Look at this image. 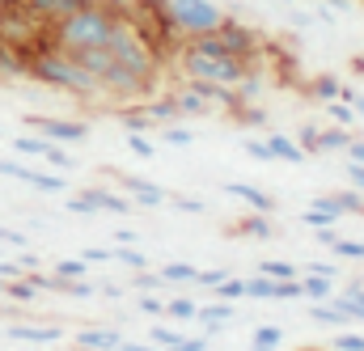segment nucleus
<instances>
[{
    "label": "nucleus",
    "mask_w": 364,
    "mask_h": 351,
    "mask_svg": "<svg viewBox=\"0 0 364 351\" xmlns=\"http://www.w3.org/2000/svg\"><path fill=\"white\" fill-rule=\"evenodd\" d=\"M30 81H38V85H47V89H60V93H73V97H81V102H97V97H102L97 77H90L68 51H60V47L51 43V34H47V43L30 55Z\"/></svg>",
    "instance_id": "1"
},
{
    "label": "nucleus",
    "mask_w": 364,
    "mask_h": 351,
    "mask_svg": "<svg viewBox=\"0 0 364 351\" xmlns=\"http://www.w3.org/2000/svg\"><path fill=\"white\" fill-rule=\"evenodd\" d=\"M123 17L119 13H110L106 4H81L77 13H68L64 21H55L51 26V43L60 47V51H68V55H77V51H93V47H106L110 43V34H114V26H119Z\"/></svg>",
    "instance_id": "2"
},
{
    "label": "nucleus",
    "mask_w": 364,
    "mask_h": 351,
    "mask_svg": "<svg viewBox=\"0 0 364 351\" xmlns=\"http://www.w3.org/2000/svg\"><path fill=\"white\" fill-rule=\"evenodd\" d=\"M178 68L186 81H208V85H225V89H237L246 81L250 64L246 60H233V55H208V51H195V47H178Z\"/></svg>",
    "instance_id": "3"
},
{
    "label": "nucleus",
    "mask_w": 364,
    "mask_h": 351,
    "mask_svg": "<svg viewBox=\"0 0 364 351\" xmlns=\"http://www.w3.org/2000/svg\"><path fill=\"white\" fill-rule=\"evenodd\" d=\"M106 51H110V60H114L119 68H127L132 77H140V81H149V85H157V81H161V68H166V64L144 47V38L132 30V21H127V17L114 26V34H110Z\"/></svg>",
    "instance_id": "4"
},
{
    "label": "nucleus",
    "mask_w": 364,
    "mask_h": 351,
    "mask_svg": "<svg viewBox=\"0 0 364 351\" xmlns=\"http://www.w3.org/2000/svg\"><path fill=\"white\" fill-rule=\"evenodd\" d=\"M161 13L178 38H199L225 21V9L216 0H161Z\"/></svg>",
    "instance_id": "5"
},
{
    "label": "nucleus",
    "mask_w": 364,
    "mask_h": 351,
    "mask_svg": "<svg viewBox=\"0 0 364 351\" xmlns=\"http://www.w3.org/2000/svg\"><path fill=\"white\" fill-rule=\"evenodd\" d=\"M26 123L34 127V136H43V140H51V144H60V148H68V144H85V140H90V123H81V119H55V114H30Z\"/></svg>",
    "instance_id": "6"
},
{
    "label": "nucleus",
    "mask_w": 364,
    "mask_h": 351,
    "mask_svg": "<svg viewBox=\"0 0 364 351\" xmlns=\"http://www.w3.org/2000/svg\"><path fill=\"white\" fill-rule=\"evenodd\" d=\"M0 178L26 182V186H34V190H43V195H64V190H68V182H64V174H51V170H34V166L9 161V157H0Z\"/></svg>",
    "instance_id": "7"
},
{
    "label": "nucleus",
    "mask_w": 364,
    "mask_h": 351,
    "mask_svg": "<svg viewBox=\"0 0 364 351\" xmlns=\"http://www.w3.org/2000/svg\"><path fill=\"white\" fill-rule=\"evenodd\" d=\"M4 339L34 343V347H51V343L64 339V326H55V322H9L4 326Z\"/></svg>",
    "instance_id": "8"
},
{
    "label": "nucleus",
    "mask_w": 364,
    "mask_h": 351,
    "mask_svg": "<svg viewBox=\"0 0 364 351\" xmlns=\"http://www.w3.org/2000/svg\"><path fill=\"white\" fill-rule=\"evenodd\" d=\"M195 322L203 326V335H208V339H216L229 322H237V305H233V301H216V296H212L208 305H199Z\"/></svg>",
    "instance_id": "9"
},
{
    "label": "nucleus",
    "mask_w": 364,
    "mask_h": 351,
    "mask_svg": "<svg viewBox=\"0 0 364 351\" xmlns=\"http://www.w3.org/2000/svg\"><path fill=\"white\" fill-rule=\"evenodd\" d=\"M119 182H123L127 199H132V203H140V207H166V203H170V190H166V186H157V182H149V178L123 174Z\"/></svg>",
    "instance_id": "10"
},
{
    "label": "nucleus",
    "mask_w": 364,
    "mask_h": 351,
    "mask_svg": "<svg viewBox=\"0 0 364 351\" xmlns=\"http://www.w3.org/2000/svg\"><path fill=\"white\" fill-rule=\"evenodd\" d=\"M73 343L81 351H119L123 347V330L119 326H81L73 335Z\"/></svg>",
    "instance_id": "11"
},
{
    "label": "nucleus",
    "mask_w": 364,
    "mask_h": 351,
    "mask_svg": "<svg viewBox=\"0 0 364 351\" xmlns=\"http://www.w3.org/2000/svg\"><path fill=\"white\" fill-rule=\"evenodd\" d=\"M225 195H229V199H242V203H246L250 212H259V216H275V207H279L272 195L259 190L255 182H225Z\"/></svg>",
    "instance_id": "12"
},
{
    "label": "nucleus",
    "mask_w": 364,
    "mask_h": 351,
    "mask_svg": "<svg viewBox=\"0 0 364 351\" xmlns=\"http://www.w3.org/2000/svg\"><path fill=\"white\" fill-rule=\"evenodd\" d=\"M314 207H326L335 216H364V195L352 186V190H331V195H318Z\"/></svg>",
    "instance_id": "13"
},
{
    "label": "nucleus",
    "mask_w": 364,
    "mask_h": 351,
    "mask_svg": "<svg viewBox=\"0 0 364 351\" xmlns=\"http://www.w3.org/2000/svg\"><path fill=\"white\" fill-rule=\"evenodd\" d=\"M267 148H272L275 161H288V166H305V161H309L305 148H301L288 131H267Z\"/></svg>",
    "instance_id": "14"
},
{
    "label": "nucleus",
    "mask_w": 364,
    "mask_h": 351,
    "mask_svg": "<svg viewBox=\"0 0 364 351\" xmlns=\"http://www.w3.org/2000/svg\"><path fill=\"white\" fill-rule=\"evenodd\" d=\"M229 237H255V242H272V237H275V225H272V216H259V212H250V216H242V220L229 229Z\"/></svg>",
    "instance_id": "15"
},
{
    "label": "nucleus",
    "mask_w": 364,
    "mask_h": 351,
    "mask_svg": "<svg viewBox=\"0 0 364 351\" xmlns=\"http://www.w3.org/2000/svg\"><path fill=\"white\" fill-rule=\"evenodd\" d=\"M144 110H149V119H153L157 127H170V123H178V119H182L174 93H153V97L144 102Z\"/></svg>",
    "instance_id": "16"
},
{
    "label": "nucleus",
    "mask_w": 364,
    "mask_h": 351,
    "mask_svg": "<svg viewBox=\"0 0 364 351\" xmlns=\"http://www.w3.org/2000/svg\"><path fill=\"white\" fill-rule=\"evenodd\" d=\"M309 318H314L318 326H331V330H348V326H356L335 301H314V305H309Z\"/></svg>",
    "instance_id": "17"
},
{
    "label": "nucleus",
    "mask_w": 364,
    "mask_h": 351,
    "mask_svg": "<svg viewBox=\"0 0 364 351\" xmlns=\"http://www.w3.org/2000/svg\"><path fill=\"white\" fill-rule=\"evenodd\" d=\"M85 195L93 199L97 212H110V216H127V212H132V199H127V195H114V190H106V186H90Z\"/></svg>",
    "instance_id": "18"
},
{
    "label": "nucleus",
    "mask_w": 364,
    "mask_h": 351,
    "mask_svg": "<svg viewBox=\"0 0 364 351\" xmlns=\"http://www.w3.org/2000/svg\"><path fill=\"white\" fill-rule=\"evenodd\" d=\"M174 102H178L182 119H203V114H212V106L195 93V85H186V81H182V89H174Z\"/></svg>",
    "instance_id": "19"
},
{
    "label": "nucleus",
    "mask_w": 364,
    "mask_h": 351,
    "mask_svg": "<svg viewBox=\"0 0 364 351\" xmlns=\"http://www.w3.org/2000/svg\"><path fill=\"white\" fill-rule=\"evenodd\" d=\"M119 123H123V131H140V136H149V131H157V123L149 119V110H144V102H140V106H119Z\"/></svg>",
    "instance_id": "20"
},
{
    "label": "nucleus",
    "mask_w": 364,
    "mask_h": 351,
    "mask_svg": "<svg viewBox=\"0 0 364 351\" xmlns=\"http://www.w3.org/2000/svg\"><path fill=\"white\" fill-rule=\"evenodd\" d=\"M339 89H343V81H339V77H331V72H322V77L305 81V93H309L314 102H335V97H339Z\"/></svg>",
    "instance_id": "21"
},
{
    "label": "nucleus",
    "mask_w": 364,
    "mask_h": 351,
    "mask_svg": "<svg viewBox=\"0 0 364 351\" xmlns=\"http://www.w3.org/2000/svg\"><path fill=\"white\" fill-rule=\"evenodd\" d=\"M352 136H356L352 127H335V123H331V127H322V140H318V153H343V148L352 144Z\"/></svg>",
    "instance_id": "22"
},
{
    "label": "nucleus",
    "mask_w": 364,
    "mask_h": 351,
    "mask_svg": "<svg viewBox=\"0 0 364 351\" xmlns=\"http://www.w3.org/2000/svg\"><path fill=\"white\" fill-rule=\"evenodd\" d=\"M279 343H284V326H275V322L255 326V335H250V351H275Z\"/></svg>",
    "instance_id": "23"
},
{
    "label": "nucleus",
    "mask_w": 364,
    "mask_h": 351,
    "mask_svg": "<svg viewBox=\"0 0 364 351\" xmlns=\"http://www.w3.org/2000/svg\"><path fill=\"white\" fill-rule=\"evenodd\" d=\"M51 148H55V144L43 140V136H13V153H21V157H38V161H47Z\"/></svg>",
    "instance_id": "24"
},
{
    "label": "nucleus",
    "mask_w": 364,
    "mask_h": 351,
    "mask_svg": "<svg viewBox=\"0 0 364 351\" xmlns=\"http://www.w3.org/2000/svg\"><path fill=\"white\" fill-rule=\"evenodd\" d=\"M301 296H305V301H331V296H335V279L301 275Z\"/></svg>",
    "instance_id": "25"
},
{
    "label": "nucleus",
    "mask_w": 364,
    "mask_h": 351,
    "mask_svg": "<svg viewBox=\"0 0 364 351\" xmlns=\"http://www.w3.org/2000/svg\"><path fill=\"white\" fill-rule=\"evenodd\" d=\"M195 313H199V301H191V296H166V318L170 322H195Z\"/></svg>",
    "instance_id": "26"
},
{
    "label": "nucleus",
    "mask_w": 364,
    "mask_h": 351,
    "mask_svg": "<svg viewBox=\"0 0 364 351\" xmlns=\"http://www.w3.org/2000/svg\"><path fill=\"white\" fill-rule=\"evenodd\" d=\"M259 275H267V279H279V284H288V279H301V266L284 263V259H263V263H259Z\"/></svg>",
    "instance_id": "27"
},
{
    "label": "nucleus",
    "mask_w": 364,
    "mask_h": 351,
    "mask_svg": "<svg viewBox=\"0 0 364 351\" xmlns=\"http://www.w3.org/2000/svg\"><path fill=\"white\" fill-rule=\"evenodd\" d=\"M182 339H186V335L174 330V326H153V330H149V343H153L157 351H178Z\"/></svg>",
    "instance_id": "28"
},
{
    "label": "nucleus",
    "mask_w": 364,
    "mask_h": 351,
    "mask_svg": "<svg viewBox=\"0 0 364 351\" xmlns=\"http://www.w3.org/2000/svg\"><path fill=\"white\" fill-rule=\"evenodd\" d=\"M4 296H9V301H21V305H34V301H38V288L30 284V275H21V279H9Z\"/></svg>",
    "instance_id": "29"
},
{
    "label": "nucleus",
    "mask_w": 364,
    "mask_h": 351,
    "mask_svg": "<svg viewBox=\"0 0 364 351\" xmlns=\"http://www.w3.org/2000/svg\"><path fill=\"white\" fill-rule=\"evenodd\" d=\"M114 263L136 275V271H149V254H140L136 246H114Z\"/></svg>",
    "instance_id": "30"
},
{
    "label": "nucleus",
    "mask_w": 364,
    "mask_h": 351,
    "mask_svg": "<svg viewBox=\"0 0 364 351\" xmlns=\"http://www.w3.org/2000/svg\"><path fill=\"white\" fill-rule=\"evenodd\" d=\"M51 275L55 279H90V263L85 259H60L51 266Z\"/></svg>",
    "instance_id": "31"
},
{
    "label": "nucleus",
    "mask_w": 364,
    "mask_h": 351,
    "mask_svg": "<svg viewBox=\"0 0 364 351\" xmlns=\"http://www.w3.org/2000/svg\"><path fill=\"white\" fill-rule=\"evenodd\" d=\"M195 271H199V266H191V263H166V266H157V275H161L166 284H195Z\"/></svg>",
    "instance_id": "32"
},
{
    "label": "nucleus",
    "mask_w": 364,
    "mask_h": 351,
    "mask_svg": "<svg viewBox=\"0 0 364 351\" xmlns=\"http://www.w3.org/2000/svg\"><path fill=\"white\" fill-rule=\"evenodd\" d=\"M301 220H305L309 229H335L343 216H335V212H326V207H314V203H309V207L301 212Z\"/></svg>",
    "instance_id": "33"
},
{
    "label": "nucleus",
    "mask_w": 364,
    "mask_h": 351,
    "mask_svg": "<svg viewBox=\"0 0 364 351\" xmlns=\"http://www.w3.org/2000/svg\"><path fill=\"white\" fill-rule=\"evenodd\" d=\"M331 254H335V259H348V263H364V242H352V237H335Z\"/></svg>",
    "instance_id": "34"
},
{
    "label": "nucleus",
    "mask_w": 364,
    "mask_h": 351,
    "mask_svg": "<svg viewBox=\"0 0 364 351\" xmlns=\"http://www.w3.org/2000/svg\"><path fill=\"white\" fill-rule=\"evenodd\" d=\"M326 119H331L335 127H356V110H352L348 102H339V97L326 102Z\"/></svg>",
    "instance_id": "35"
},
{
    "label": "nucleus",
    "mask_w": 364,
    "mask_h": 351,
    "mask_svg": "<svg viewBox=\"0 0 364 351\" xmlns=\"http://www.w3.org/2000/svg\"><path fill=\"white\" fill-rule=\"evenodd\" d=\"M225 279H229V266H199L195 271V288H208V292L220 288Z\"/></svg>",
    "instance_id": "36"
},
{
    "label": "nucleus",
    "mask_w": 364,
    "mask_h": 351,
    "mask_svg": "<svg viewBox=\"0 0 364 351\" xmlns=\"http://www.w3.org/2000/svg\"><path fill=\"white\" fill-rule=\"evenodd\" d=\"M136 309L149 313V318H166V296H157V292H136Z\"/></svg>",
    "instance_id": "37"
},
{
    "label": "nucleus",
    "mask_w": 364,
    "mask_h": 351,
    "mask_svg": "<svg viewBox=\"0 0 364 351\" xmlns=\"http://www.w3.org/2000/svg\"><path fill=\"white\" fill-rule=\"evenodd\" d=\"M161 288H166V279L157 271H136L132 275V292H161Z\"/></svg>",
    "instance_id": "38"
},
{
    "label": "nucleus",
    "mask_w": 364,
    "mask_h": 351,
    "mask_svg": "<svg viewBox=\"0 0 364 351\" xmlns=\"http://www.w3.org/2000/svg\"><path fill=\"white\" fill-rule=\"evenodd\" d=\"M212 296H216V301H246V279H233V275H229L220 288H212Z\"/></svg>",
    "instance_id": "39"
},
{
    "label": "nucleus",
    "mask_w": 364,
    "mask_h": 351,
    "mask_svg": "<svg viewBox=\"0 0 364 351\" xmlns=\"http://www.w3.org/2000/svg\"><path fill=\"white\" fill-rule=\"evenodd\" d=\"M161 140L174 144V148H186V144H195V131L182 127V123H170V127H161Z\"/></svg>",
    "instance_id": "40"
},
{
    "label": "nucleus",
    "mask_w": 364,
    "mask_h": 351,
    "mask_svg": "<svg viewBox=\"0 0 364 351\" xmlns=\"http://www.w3.org/2000/svg\"><path fill=\"white\" fill-rule=\"evenodd\" d=\"M166 207L186 212V216H203V212H208V203H203V199H191V195H170V203H166Z\"/></svg>",
    "instance_id": "41"
},
{
    "label": "nucleus",
    "mask_w": 364,
    "mask_h": 351,
    "mask_svg": "<svg viewBox=\"0 0 364 351\" xmlns=\"http://www.w3.org/2000/svg\"><path fill=\"white\" fill-rule=\"evenodd\" d=\"M318 140H322V127H314V123H305L301 136H296V144L305 148V157H318Z\"/></svg>",
    "instance_id": "42"
},
{
    "label": "nucleus",
    "mask_w": 364,
    "mask_h": 351,
    "mask_svg": "<svg viewBox=\"0 0 364 351\" xmlns=\"http://www.w3.org/2000/svg\"><path fill=\"white\" fill-rule=\"evenodd\" d=\"M127 148H132L136 157H157V144H153L149 136H140V131H127Z\"/></svg>",
    "instance_id": "43"
},
{
    "label": "nucleus",
    "mask_w": 364,
    "mask_h": 351,
    "mask_svg": "<svg viewBox=\"0 0 364 351\" xmlns=\"http://www.w3.org/2000/svg\"><path fill=\"white\" fill-rule=\"evenodd\" d=\"M64 207H68V212H77V216H97V207H93V199L85 195V190H81V195H68V199H64Z\"/></svg>",
    "instance_id": "44"
},
{
    "label": "nucleus",
    "mask_w": 364,
    "mask_h": 351,
    "mask_svg": "<svg viewBox=\"0 0 364 351\" xmlns=\"http://www.w3.org/2000/svg\"><path fill=\"white\" fill-rule=\"evenodd\" d=\"M331 351H364V335L343 330V335H335V339H331Z\"/></svg>",
    "instance_id": "45"
},
{
    "label": "nucleus",
    "mask_w": 364,
    "mask_h": 351,
    "mask_svg": "<svg viewBox=\"0 0 364 351\" xmlns=\"http://www.w3.org/2000/svg\"><path fill=\"white\" fill-rule=\"evenodd\" d=\"M301 275H322V279H335V284H339L343 271H339V263H305L301 266Z\"/></svg>",
    "instance_id": "46"
},
{
    "label": "nucleus",
    "mask_w": 364,
    "mask_h": 351,
    "mask_svg": "<svg viewBox=\"0 0 364 351\" xmlns=\"http://www.w3.org/2000/svg\"><path fill=\"white\" fill-rule=\"evenodd\" d=\"M0 246H13V250H26V246H30V237H26L21 229H9V225H0Z\"/></svg>",
    "instance_id": "47"
},
{
    "label": "nucleus",
    "mask_w": 364,
    "mask_h": 351,
    "mask_svg": "<svg viewBox=\"0 0 364 351\" xmlns=\"http://www.w3.org/2000/svg\"><path fill=\"white\" fill-rule=\"evenodd\" d=\"M242 148H246V157H255V161H267L272 166V148H267V140H242Z\"/></svg>",
    "instance_id": "48"
},
{
    "label": "nucleus",
    "mask_w": 364,
    "mask_h": 351,
    "mask_svg": "<svg viewBox=\"0 0 364 351\" xmlns=\"http://www.w3.org/2000/svg\"><path fill=\"white\" fill-rule=\"evenodd\" d=\"M339 102H348V106L356 110V119H364V93L356 85H343V89H339Z\"/></svg>",
    "instance_id": "49"
},
{
    "label": "nucleus",
    "mask_w": 364,
    "mask_h": 351,
    "mask_svg": "<svg viewBox=\"0 0 364 351\" xmlns=\"http://www.w3.org/2000/svg\"><path fill=\"white\" fill-rule=\"evenodd\" d=\"M81 259L85 263H114V250H106V246H90V250H81Z\"/></svg>",
    "instance_id": "50"
},
{
    "label": "nucleus",
    "mask_w": 364,
    "mask_h": 351,
    "mask_svg": "<svg viewBox=\"0 0 364 351\" xmlns=\"http://www.w3.org/2000/svg\"><path fill=\"white\" fill-rule=\"evenodd\" d=\"M343 153H348V166H364V136H352V144Z\"/></svg>",
    "instance_id": "51"
},
{
    "label": "nucleus",
    "mask_w": 364,
    "mask_h": 351,
    "mask_svg": "<svg viewBox=\"0 0 364 351\" xmlns=\"http://www.w3.org/2000/svg\"><path fill=\"white\" fill-rule=\"evenodd\" d=\"M93 4H106L110 13H119V17H127L132 9H136V0H93Z\"/></svg>",
    "instance_id": "52"
},
{
    "label": "nucleus",
    "mask_w": 364,
    "mask_h": 351,
    "mask_svg": "<svg viewBox=\"0 0 364 351\" xmlns=\"http://www.w3.org/2000/svg\"><path fill=\"white\" fill-rule=\"evenodd\" d=\"M208 347H212V339H208V335H199V339H195V335H186L178 351H208Z\"/></svg>",
    "instance_id": "53"
},
{
    "label": "nucleus",
    "mask_w": 364,
    "mask_h": 351,
    "mask_svg": "<svg viewBox=\"0 0 364 351\" xmlns=\"http://www.w3.org/2000/svg\"><path fill=\"white\" fill-rule=\"evenodd\" d=\"M26 271L17 266V259H0V279H21Z\"/></svg>",
    "instance_id": "54"
},
{
    "label": "nucleus",
    "mask_w": 364,
    "mask_h": 351,
    "mask_svg": "<svg viewBox=\"0 0 364 351\" xmlns=\"http://www.w3.org/2000/svg\"><path fill=\"white\" fill-rule=\"evenodd\" d=\"M123 292H127L123 284H110V279H106V284H97V296H110V301H119Z\"/></svg>",
    "instance_id": "55"
},
{
    "label": "nucleus",
    "mask_w": 364,
    "mask_h": 351,
    "mask_svg": "<svg viewBox=\"0 0 364 351\" xmlns=\"http://www.w3.org/2000/svg\"><path fill=\"white\" fill-rule=\"evenodd\" d=\"M136 242H140L136 229H119V233H114V246H136Z\"/></svg>",
    "instance_id": "56"
},
{
    "label": "nucleus",
    "mask_w": 364,
    "mask_h": 351,
    "mask_svg": "<svg viewBox=\"0 0 364 351\" xmlns=\"http://www.w3.org/2000/svg\"><path fill=\"white\" fill-rule=\"evenodd\" d=\"M335 237H339L335 229H314V242H318V246H326V250L335 246Z\"/></svg>",
    "instance_id": "57"
},
{
    "label": "nucleus",
    "mask_w": 364,
    "mask_h": 351,
    "mask_svg": "<svg viewBox=\"0 0 364 351\" xmlns=\"http://www.w3.org/2000/svg\"><path fill=\"white\" fill-rule=\"evenodd\" d=\"M309 26H314V13H301V9H296V13H292V30H309Z\"/></svg>",
    "instance_id": "58"
},
{
    "label": "nucleus",
    "mask_w": 364,
    "mask_h": 351,
    "mask_svg": "<svg viewBox=\"0 0 364 351\" xmlns=\"http://www.w3.org/2000/svg\"><path fill=\"white\" fill-rule=\"evenodd\" d=\"M348 178H352V186L364 195V166H348Z\"/></svg>",
    "instance_id": "59"
},
{
    "label": "nucleus",
    "mask_w": 364,
    "mask_h": 351,
    "mask_svg": "<svg viewBox=\"0 0 364 351\" xmlns=\"http://www.w3.org/2000/svg\"><path fill=\"white\" fill-rule=\"evenodd\" d=\"M13 9H17V0H0V17H4V13H13Z\"/></svg>",
    "instance_id": "60"
},
{
    "label": "nucleus",
    "mask_w": 364,
    "mask_h": 351,
    "mask_svg": "<svg viewBox=\"0 0 364 351\" xmlns=\"http://www.w3.org/2000/svg\"><path fill=\"white\" fill-rule=\"evenodd\" d=\"M352 72H360V77H364V55H356V60H352Z\"/></svg>",
    "instance_id": "61"
},
{
    "label": "nucleus",
    "mask_w": 364,
    "mask_h": 351,
    "mask_svg": "<svg viewBox=\"0 0 364 351\" xmlns=\"http://www.w3.org/2000/svg\"><path fill=\"white\" fill-rule=\"evenodd\" d=\"M4 288H9V279H0V296H4Z\"/></svg>",
    "instance_id": "62"
},
{
    "label": "nucleus",
    "mask_w": 364,
    "mask_h": 351,
    "mask_svg": "<svg viewBox=\"0 0 364 351\" xmlns=\"http://www.w3.org/2000/svg\"><path fill=\"white\" fill-rule=\"evenodd\" d=\"M301 351H331V347H301Z\"/></svg>",
    "instance_id": "63"
},
{
    "label": "nucleus",
    "mask_w": 364,
    "mask_h": 351,
    "mask_svg": "<svg viewBox=\"0 0 364 351\" xmlns=\"http://www.w3.org/2000/svg\"><path fill=\"white\" fill-rule=\"evenodd\" d=\"M275 4H292V0H275Z\"/></svg>",
    "instance_id": "64"
}]
</instances>
